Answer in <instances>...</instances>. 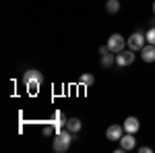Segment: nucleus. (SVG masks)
<instances>
[{"mask_svg": "<svg viewBox=\"0 0 155 153\" xmlns=\"http://www.w3.org/2000/svg\"><path fill=\"white\" fill-rule=\"evenodd\" d=\"M81 126H83V124H81V120H79V118H68V122H66V128L71 130L72 135H74V132H79Z\"/></svg>", "mask_w": 155, "mask_h": 153, "instance_id": "11", "label": "nucleus"}, {"mask_svg": "<svg viewBox=\"0 0 155 153\" xmlns=\"http://www.w3.org/2000/svg\"><path fill=\"white\" fill-rule=\"evenodd\" d=\"M145 35H147V44H153L155 46V27H149Z\"/></svg>", "mask_w": 155, "mask_h": 153, "instance_id": "15", "label": "nucleus"}, {"mask_svg": "<svg viewBox=\"0 0 155 153\" xmlns=\"http://www.w3.org/2000/svg\"><path fill=\"white\" fill-rule=\"evenodd\" d=\"M54 132H56V126H54V124H52V122H50V124H46V126H44V135H54Z\"/></svg>", "mask_w": 155, "mask_h": 153, "instance_id": "16", "label": "nucleus"}, {"mask_svg": "<svg viewBox=\"0 0 155 153\" xmlns=\"http://www.w3.org/2000/svg\"><path fill=\"white\" fill-rule=\"evenodd\" d=\"M145 42H147V35H145L143 31H134V33H132V35L126 39L128 48H130V50H134V52L143 50V48H145Z\"/></svg>", "mask_w": 155, "mask_h": 153, "instance_id": "3", "label": "nucleus"}, {"mask_svg": "<svg viewBox=\"0 0 155 153\" xmlns=\"http://www.w3.org/2000/svg\"><path fill=\"white\" fill-rule=\"evenodd\" d=\"M106 11L110 12V15H116V12L120 11V2H118V0H107Z\"/></svg>", "mask_w": 155, "mask_h": 153, "instance_id": "12", "label": "nucleus"}, {"mask_svg": "<svg viewBox=\"0 0 155 153\" xmlns=\"http://www.w3.org/2000/svg\"><path fill=\"white\" fill-rule=\"evenodd\" d=\"M79 81H81V85H83V87H89V85H93L95 77H93L91 72H85V75H81V79H79Z\"/></svg>", "mask_w": 155, "mask_h": 153, "instance_id": "13", "label": "nucleus"}, {"mask_svg": "<svg viewBox=\"0 0 155 153\" xmlns=\"http://www.w3.org/2000/svg\"><path fill=\"white\" fill-rule=\"evenodd\" d=\"M23 83L27 85V89H29L31 93H37L39 87H41V83H44V75L39 71H27L23 75Z\"/></svg>", "mask_w": 155, "mask_h": 153, "instance_id": "2", "label": "nucleus"}, {"mask_svg": "<svg viewBox=\"0 0 155 153\" xmlns=\"http://www.w3.org/2000/svg\"><path fill=\"white\" fill-rule=\"evenodd\" d=\"M107 48H110L114 54H118V52H122V50L126 48V39L120 35V33H112V35L107 37Z\"/></svg>", "mask_w": 155, "mask_h": 153, "instance_id": "4", "label": "nucleus"}, {"mask_svg": "<svg viewBox=\"0 0 155 153\" xmlns=\"http://www.w3.org/2000/svg\"><path fill=\"white\" fill-rule=\"evenodd\" d=\"M153 15H155V0H153Z\"/></svg>", "mask_w": 155, "mask_h": 153, "instance_id": "19", "label": "nucleus"}, {"mask_svg": "<svg viewBox=\"0 0 155 153\" xmlns=\"http://www.w3.org/2000/svg\"><path fill=\"white\" fill-rule=\"evenodd\" d=\"M71 141H72V132H71V130H68V128L60 130V132H56V137H54L52 147H54V151H56V153H64L68 147H71Z\"/></svg>", "mask_w": 155, "mask_h": 153, "instance_id": "1", "label": "nucleus"}, {"mask_svg": "<svg viewBox=\"0 0 155 153\" xmlns=\"http://www.w3.org/2000/svg\"><path fill=\"white\" fill-rule=\"evenodd\" d=\"M122 135H124V126H120V124H112V126H107V130H106V137L110 141H120Z\"/></svg>", "mask_w": 155, "mask_h": 153, "instance_id": "6", "label": "nucleus"}, {"mask_svg": "<svg viewBox=\"0 0 155 153\" xmlns=\"http://www.w3.org/2000/svg\"><path fill=\"white\" fill-rule=\"evenodd\" d=\"M114 52H107L101 56V66H112V62H116V56H112Z\"/></svg>", "mask_w": 155, "mask_h": 153, "instance_id": "14", "label": "nucleus"}, {"mask_svg": "<svg viewBox=\"0 0 155 153\" xmlns=\"http://www.w3.org/2000/svg\"><path fill=\"white\" fill-rule=\"evenodd\" d=\"M132 62H134V50H122L118 52V56H116V64L118 66H130Z\"/></svg>", "mask_w": 155, "mask_h": 153, "instance_id": "5", "label": "nucleus"}, {"mask_svg": "<svg viewBox=\"0 0 155 153\" xmlns=\"http://www.w3.org/2000/svg\"><path fill=\"white\" fill-rule=\"evenodd\" d=\"M134 145H137V139H134V135H132V132L122 135V139H120V147H122L124 151H130V149H134Z\"/></svg>", "mask_w": 155, "mask_h": 153, "instance_id": "7", "label": "nucleus"}, {"mask_svg": "<svg viewBox=\"0 0 155 153\" xmlns=\"http://www.w3.org/2000/svg\"><path fill=\"white\" fill-rule=\"evenodd\" d=\"M139 151H141V153H151V151H153V149H151V147H141Z\"/></svg>", "mask_w": 155, "mask_h": 153, "instance_id": "18", "label": "nucleus"}, {"mask_svg": "<svg viewBox=\"0 0 155 153\" xmlns=\"http://www.w3.org/2000/svg\"><path fill=\"white\" fill-rule=\"evenodd\" d=\"M122 126H124V130H126V132H132V135H134L137 130L141 128V122H139V118L128 116L126 120H124V124H122Z\"/></svg>", "mask_w": 155, "mask_h": 153, "instance_id": "8", "label": "nucleus"}, {"mask_svg": "<svg viewBox=\"0 0 155 153\" xmlns=\"http://www.w3.org/2000/svg\"><path fill=\"white\" fill-rule=\"evenodd\" d=\"M107 52H112V50L107 48V44H106V46H101V48H99V54H101V56H104V54H107Z\"/></svg>", "mask_w": 155, "mask_h": 153, "instance_id": "17", "label": "nucleus"}, {"mask_svg": "<svg viewBox=\"0 0 155 153\" xmlns=\"http://www.w3.org/2000/svg\"><path fill=\"white\" fill-rule=\"evenodd\" d=\"M141 58L145 62H155V46L153 44H145V48L141 50Z\"/></svg>", "mask_w": 155, "mask_h": 153, "instance_id": "9", "label": "nucleus"}, {"mask_svg": "<svg viewBox=\"0 0 155 153\" xmlns=\"http://www.w3.org/2000/svg\"><path fill=\"white\" fill-rule=\"evenodd\" d=\"M50 122H52V124L56 126V132H60V130H62V126H66V122H68V118L64 116L62 112H54V118H52Z\"/></svg>", "mask_w": 155, "mask_h": 153, "instance_id": "10", "label": "nucleus"}]
</instances>
